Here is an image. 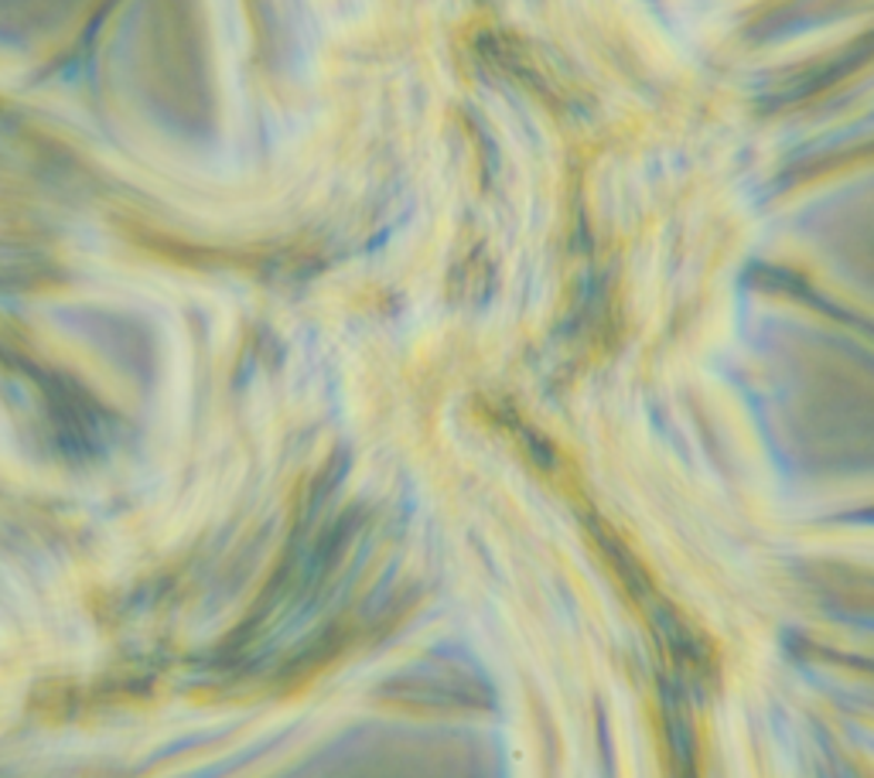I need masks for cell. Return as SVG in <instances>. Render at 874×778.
I'll use <instances>...</instances> for the list:
<instances>
[{
  "label": "cell",
  "mask_w": 874,
  "mask_h": 778,
  "mask_svg": "<svg viewBox=\"0 0 874 778\" xmlns=\"http://www.w3.org/2000/svg\"><path fill=\"white\" fill-rule=\"evenodd\" d=\"M663 710H666L670 751H673L676 765H680L683 771H690V761H694V730H690V720L683 717V707L676 704L670 686H663Z\"/></svg>",
  "instance_id": "cell-1"
}]
</instances>
